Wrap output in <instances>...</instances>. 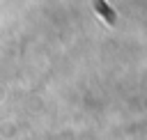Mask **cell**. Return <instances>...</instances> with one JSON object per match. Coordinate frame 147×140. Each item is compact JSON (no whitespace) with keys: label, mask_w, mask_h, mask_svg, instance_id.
Here are the masks:
<instances>
[{"label":"cell","mask_w":147,"mask_h":140,"mask_svg":"<svg viewBox=\"0 0 147 140\" xmlns=\"http://www.w3.org/2000/svg\"><path fill=\"white\" fill-rule=\"evenodd\" d=\"M96 7H99V11H103V14H106V16H108V21H110V23H113V14H110V11H108V9H106V5H103V2H101V0H99V2H96Z\"/></svg>","instance_id":"6da1fadb"}]
</instances>
